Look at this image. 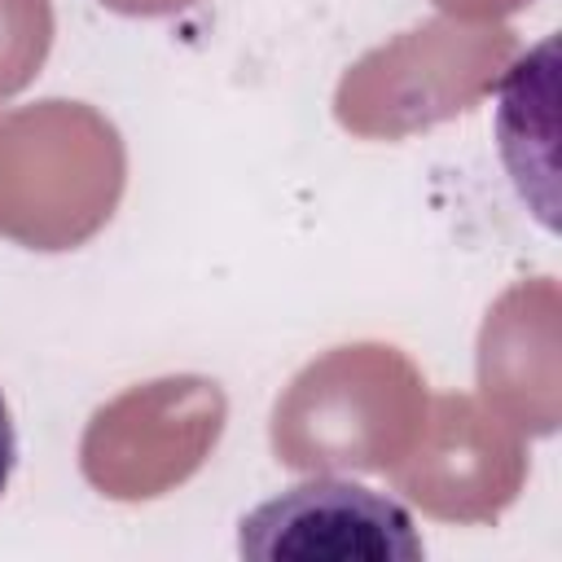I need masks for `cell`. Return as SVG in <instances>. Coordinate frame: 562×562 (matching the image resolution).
Here are the masks:
<instances>
[{
  "label": "cell",
  "mask_w": 562,
  "mask_h": 562,
  "mask_svg": "<svg viewBox=\"0 0 562 562\" xmlns=\"http://www.w3.org/2000/svg\"><path fill=\"white\" fill-rule=\"evenodd\" d=\"M241 558L281 562H417L426 553L413 514L356 479H303L255 505L237 531Z\"/></svg>",
  "instance_id": "obj_1"
},
{
  "label": "cell",
  "mask_w": 562,
  "mask_h": 562,
  "mask_svg": "<svg viewBox=\"0 0 562 562\" xmlns=\"http://www.w3.org/2000/svg\"><path fill=\"white\" fill-rule=\"evenodd\" d=\"M13 465H18V430H13V417H9V404H4V391H0V492L9 487Z\"/></svg>",
  "instance_id": "obj_2"
}]
</instances>
